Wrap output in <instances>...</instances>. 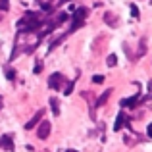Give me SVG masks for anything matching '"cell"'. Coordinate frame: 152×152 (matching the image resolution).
<instances>
[{"label": "cell", "mask_w": 152, "mask_h": 152, "mask_svg": "<svg viewBox=\"0 0 152 152\" xmlns=\"http://www.w3.org/2000/svg\"><path fill=\"white\" fill-rule=\"evenodd\" d=\"M87 8H79V10H73V23H71V29H77V27H81L83 19H85L87 15Z\"/></svg>", "instance_id": "1"}, {"label": "cell", "mask_w": 152, "mask_h": 152, "mask_svg": "<svg viewBox=\"0 0 152 152\" xmlns=\"http://www.w3.org/2000/svg\"><path fill=\"white\" fill-rule=\"evenodd\" d=\"M64 83V75L62 73H52L48 77V87L50 89H60Z\"/></svg>", "instance_id": "2"}, {"label": "cell", "mask_w": 152, "mask_h": 152, "mask_svg": "<svg viewBox=\"0 0 152 152\" xmlns=\"http://www.w3.org/2000/svg\"><path fill=\"white\" fill-rule=\"evenodd\" d=\"M42 115H45V110H39L37 114H35L33 118H31L29 121H27L25 129H33V127H35V125H37V123H39V121H41V119H42Z\"/></svg>", "instance_id": "3"}, {"label": "cell", "mask_w": 152, "mask_h": 152, "mask_svg": "<svg viewBox=\"0 0 152 152\" xmlns=\"http://www.w3.org/2000/svg\"><path fill=\"white\" fill-rule=\"evenodd\" d=\"M39 139H46L50 135V123L48 121H42L41 125H39V131H37Z\"/></svg>", "instance_id": "4"}, {"label": "cell", "mask_w": 152, "mask_h": 152, "mask_svg": "<svg viewBox=\"0 0 152 152\" xmlns=\"http://www.w3.org/2000/svg\"><path fill=\"white\" fill-rule=\"evenodd\" d=\"M0 148L14 150V141H12L10 135H4V137H0Z\"/></svg>", "instance_id": "5"}, {"label": "cell", "mask_w": 152, "mask_h": 152, "mask_svg": "<svg viewBox=\"0 0 152 152\" xmlns=\"http://www.w3.org/2000/svg\"><path fill=\"white\" fill-rule=\"evenodd\" d=\"M104 21H106L110 27H118V23H119V21H118V18H115L112 12H106V14H104Z\"/></svg>", "instance_id": "6"}, {"label": "cell", "mask_w": 152, "mask_h": 152, "mask_svg": "<svg viewBox=\"0 0 152 152\" xmlns=\"http://www.w3.org/2000/svg\"><path fill=\"white\" fill-rule=\"evenodd\" d=\"M146 54V39H141V45H139V52H137V58H142Z\"/></svg>", "instance_id": "7"}, {"label": "cell", "mask_w": 152, "mask_h": 152, "mask_svg": "<svg viewBox=\"0 0 152 152\" xmlns=\"http://www.w3.org/2000/svg\"><path fill=\"white\" fill-rule=\"evenodd\" d=\"M123 125H125V114H119V115H118V119H115V125H114V129H115V131H119Z\"/></svg>", "instance_id": "8"}, {"label": "cell", "mask_w": 152, "mask_h": 152, "mask_svg": "<svg viewBox=\"0 0 152 152\" xmlns=\"http://www.w3.org/2000/svg\"><path fill=\"white\" fill-rule=\"evenodd\" d=\"M110 94H112V91H110V89H108V91H106V93H104V94H102V96H100V98H98V102H96V106H102V104H106V102H108V98H110Z\"/></svg>", "instance_id": "9"}, {"label": "cell", "mask_w": 152, "mask_h": 152, "mask_svg": "<svg viewBox=\"0 0 152 152\" xmlns=\"http://www.w3.org/2000/svg\"><path fill=\"white\" fill-rule=\"evenodd\" d=\"M50 106H52V112L56 115L60 114V104H58V98H50Z\"/></svg>", "instance_id": "10"}, {"label": "cell", "mask_w": 152, "mask_h": 152, "mask_svg": "<svg viewBox=\"0 0 152 152\" xmlns=\"http://www.w3.org/2000/svg\"><path fill=\"white\" fill-rule=\"evenodd\" d=\"M106 64H108L110 67H114L115 64H118V56H115V54H110V56L106 58Z\"/></svg>", "instance_id": "11"}, {"label": "cell", "mask_w": 152, "mask_h": 152, "mask_svg": "<svg viewBox=\"0 0 152 152\" xmlns=\"http://www.w3.org/2000/svg\"><path fill=\"white\" fill-rule=\"evenodd\" d=\"M137 100H139V96H133V98H127V100H123L121 104H123V106H135V104H137Z\"/></svg>", "instance_id": "12"}, {"label": "cell", "mask_w": 152, "mask_h": 152, "mask_svg": "<svg viewBox=\"0 0 152 152\" xmlns=\"http://www.w3.org/2000/svg\"><path fill=\"white\" fill-rule=\"evenodd\" d=\"M8 8H10V0H0V10L6 12Z\"/></svg>", "instance_id": "13"}, {"label": "cell", "mask_w": 152, "mask_h": 152, "mask_svg": "<svg viewBox=\"0 0 152 152\" xmlns=\"http://www.w3.org/2000/svg\"><path fill=\"white\" fill-rule=\"evenodd\" d=\"M39 2H41V4H42V8H45V10H46V12H50V4H48V2H50V0H39Z\"/></svg>", "instance_id": "14"}, {"label": "cell", "mask_w": 152, "mask_h": 152, "mask_svg": "<svg viewBox=\"0 0 152 152\" xmlns=\"http://www.w3.org/2000/svg\"><path fill=\"white\" fill-rule=\"evenodd\" d=\"M6 77H8V79H14V77H15V71L8 67V69H6Z\"/></svg>", "instance_id": "15"}, {"label": "cell", "mask_w": 152, "mask_h": 152, "mask_svg": "<svg viewBox=\"0 0 152 152\" xmlns=\"http://www.w3.org/2000/svg\"><path fill=\"white\" fill-rule=\"evenodd\" d=\"M93 81H94V83H104V75H94Z\"/></svg>", "instance_id": "16"}, {"label": "cell", "mask_w": 152, "mask_h": 152, "mask_svg": "<svg viewBox=\"0 0 152 152\" xmlns=\"http://www.w3.org/2000/svg\"><path fill=\"white\" fill-rule=\"evenodd\" d=\"M71 91H73V83H67V87H66V91H64V93H66V94H71Z\"/></svg>", "instance_id": "17"}, {"label": "cell", "mask_w": 152, "mask_h": 152, "mask_svg": "<svg viewBox=\"0 0 152 152\" xmlns=\"http://www.w3.org/2000/svg\"><path fill=\"white\" fill-rule=\"evenodd\" d=\"M131 14H133L135 18H139V10H137V6H135V4L131 6Z\"/></svg>", "instance_id": "18"}, {"label": "cell", "mask_w": 152, "mask_h": 152, "mask_svg": "<svg viewBox=\"0 0 152 152\" xmlns=\"http://www.w3.org/2000/svg\"><path fill=\"white\" fill-rule=\"evenodd\" d=\"M41 62H37V66H35V73H41Z\"/></svg>", "instance_id": "19"}, {"label": "cell", "mask_w": 152, "mask_h": 152, "mask_svg": "<svg viewBox=\"0 0 152 152\" xmlns=\"http://www.w3.org/2000/svg\"><path fill=\"white\" fill-rule=\"evenodd\" d=\"M146 131H148V137L152 139V123H150V125H148V129H146Z\"/></svg>", "instance_id": "20"}, {"label": "cell", "mask_w": 152, "mask_h": 152, "mask_svg": "<svg viewBox=\"0 0 152 152\" xmlns=\"http://www.w3.org/2000/svg\"><path fill=\"white\" fill-rule=\"evenodd\" d=\"M0 106H2V96H0Z\"/></svg>", "instance_id": "21"}, {"label": "cell", "mask_w": 152, "mask_h": 152, "mask_svg": "<svg viewBox=\"0 0 152 152\" xmlns=\"http://www.w3.org/2000/svg\"><path fill=\"white\" fill-rule=\"evenodd\" d=\"M67 152H77V150H67Z\"/></svg>", "instance_id": "22"}, {"label": "cell", "mask_w": 152, "mask_h": 152, "mask_svg": "<svg viewBox=\"0 0 152 152\" xmlns=\"http://www.w3.org/2000/svg\"><path fill=\"white\" fill-rule=\"evenodd\" d=\"M0 19H2V15H0Z\"/></svg>", "instance_id": "23"}, {"label": "cell", "mask_w": 152, "mask_h": 152, "mask_svg": "<svg viewBox=\"0 0 152 152\" xmlns=\"http://www.w3.org/2000/svg\"><path fill=\"white\" fill-rule=\"evenodd\" d=\"M150 4H152V0H150Z\"/></svg>", "instance_id": "24"}]
</instances>
